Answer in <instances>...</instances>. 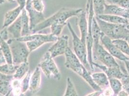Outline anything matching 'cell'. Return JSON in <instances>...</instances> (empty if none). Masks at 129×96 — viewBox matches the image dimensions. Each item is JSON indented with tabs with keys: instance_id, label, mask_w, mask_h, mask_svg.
<instances>
[{
	"instance_id": "obj_1",
	"label": "cell",
	"mask_w": 129,
	"mask_h": 96,
	"mask_svg": "<svg viewBox=\"0 0 129 96\" xmlns=\"http://www.w3.org/2000/svg\"><path fill=\"white\" fill-rule=\"evenodd\" d=\"M64 55V65L67 68L71 70L81 77L94 90H102L95 84L91 78V73L86 69L70 47L67 49Z\"/></svg>"
},
{
	"instance_id": "obj_2",
	"label": "cell",
	"mask_w": 129,
	"mask_h": 96,
	"mask_svg": "<svg viewBox=\"0 0 129 96\" xmlns=\"http://www.w3.org/2000/svg\"><path fill=\"white\" fill-rule=\"evenodd\" d=\"M82 10V8H62L54 15L45 18L44 21L38 24L31 31V33L34 34L54 24L67 25V21L68 19L72 17L78 16Z\"/></svg>"
},
{
	"instance_id": "obj_3",
	"label": "cell",
	"mask_w": 129,
	"mask_h": 96,
	"mask_svg": "<svg viewBox=\"0 0 129 96\" xmlns=\"http://www.w3.org/2000/svg\"><path fill=\"white\" fill-rule=\"evenodd\" d=\"M95 18L103 33L111 39L126 40L129 37V28L127 26L109 23L103 21L96 16Z\"/></svg>"
},
{
	"instance_id": "obj_4",
	"label": "cell",
	"mask_w": 129,
	"mask_h": 96,
	"mask_svg": "<svg viewBox=\"0 0 129 96\" xmlns=\"http://www.w3.org/2000/svg\"><path fill=\"white\" fill-rule=\"evenodd\" d=\"M58 37L50 33L48 34H31L17 38L18 40L26 43L30 53L34 51L47 43L55 42Z\"/></svg>"
},
{
	"instance_id": "obj_5",
	"label": "cell",
	"mask_w": 129,
	"mask_h": 96,
	"mask_svg": "<svg viewBox=\"0 0 129 96\" xmlns=\"http://www.w3.org/2000/svg\"><path fill=\"white\" fill-rule=\"evenodd\" d=\"M9 44L12 54L13 64L18 65L22 63L28 62L30 52L26 43L11 38L7 41Z\"/></svg>"
},
{
	"instance_id": "obj_6",
	"label": "cell",
	"mask_w": 129,
	"mask_h": 96,
	"mask_svg": "<svg viewBox=\"0 0 129 96\" xmlns=\"http://www.w3.org/2000/svg\"><path fill=\"white\" fill-rule=\"evenodd\" d=\"M67 25L73 38L72 43L73 48L74 52V53L78 58V59L80 60L81 63L84 65L86 69L91 73L92 71L88 60V54L86 44L83 42L81 40V38L78 36L70 23H68Z\"/></svg>"
},
{
	"instance_id": "obj_7",
	"label": "cell",
	"mask_w": 129,
	"mask_h": 96,
	"mask_svg": "<svg viewBox=\"0 0 129 96\" xmlns=\"http://www.w3.org/2000/svg\"><path fill=\"white\" fill-rule=\"evenodd\" d=\"M85 11L88 20V31L86 38V47L88 54V60L91 67V71H94L93 60L92 58L93 38L92 36V22L93 18L95 17L93 10L92 0H87Z\"/></svg>"
},
{
	"instance_id": "obj_8",
	"label": "cell",
	"mask_w": 129,
	"mask_h": 96,
	"mask_svg": "<svg viewBox=\"0 0 129 96\" xmlns=\"http://www.w3.org/2000/svg\"><path fill=\"white\" fill-rule=\"evenodd\" d=\"M38 66L47 78L50 79L52 77L58 81L61 79V74L54 58L48 51L43 54Z\"/></svg>"
},
{
	"instance_id": "obj_9",
	"label": "cell",
	"mask_w": 129,
	"mask_h": 96,
	"mask_svg": "<svg viewBox=\"0 0 129 96\" xmlns=\"http://www.w3.org/2000/svg\"><path fill=\"white\" fill-rule=\"evenodd\" d=\"M93 60L98 61L107 67H118L119 65L115 58L109 54L100 43L93 45L92 48Z\"/></svg>"
},
{
	"instance_id": "obj_10",
	"label": "cell",
	"mask_w": 129,
	"mask_h": 96,
	"mask_svg": "<svg viewBox=\"0 0 129 96\" xmlns=\"http://www.w3.org/2000/svg\"><path fill=\"white\" fill-rule=\"evenodd\" d=\"M100 41L103 47L115 58H116L123 62L126 61H129V57L121 53L118 48L113 44L112 39L105 35L103 32L100 37Z\"/></svg>"
},
{
	"instance_id": "obj_11",
	"label": "cell",
	"mask_w": 129,
	"mask_h": 96,
	"mask_svg": "<svg viewBox=\"0 0 129 96\" xmlns=\"http://www.w3.org/2000/svg\"><path fill=\"white\" fill-rule=\"evenodd\" d=\"M69 37L68 35H63L58 37L54 44L49 48L48 52L54 58L60 55H64L69 46Z\"/></svg>"
},
{
	"instance_id": "obj_12",
	"label": "cell",
	"mask_w": 129,
	"mask_h": 96,
	"mask_svg": "<svg viewBox=\"0 0 129 96\" xmlns=\"http://www.w3.org/2000/svg\"><path fill=\"white\" fill-rule=\"evenodd\" d=\"M25 9L27 10L29 18L30 28L31 33L32 30L38 24L44 21L45 17L43 13H39L36 11L31 6L30 0H27Z\"/></svg>"
},
{
	"instance_id": "obj_13",
	"label": "cell",
	"mask_w": 129,
	"mask_h": 96,
	"mask_svg": "<svg viewBox=\"0 0 129 96\" xmlns=\"http://www.w3.org/2000/svg\"><path fill=\"white\" fill-rule=\"evenodd\" d=\"M93 66H95L102 70L104 73L107 75L108 78H115L120 80L128 74L124 73L120 66L118 67H107L94 62Z\"/></svg>"
},
{
	"instance_id": "obj_14",
	"label": "cell",
	"mask_w": 129,
	"mask_h": 96,
	"mask_svg": "<svg viewBox=\"0 0 129 96\" xmlns=\"http://www.w3.org/2000/svg\"><path fill=\"white\" fill-rule=\"evenodd\" d=\"M78 25L81 32V40L86 44V38L88 31V20L85 10H82L77 16Z\"/></svg>"
},
{
	"instance_id": "obj_15",
	"label": "cell",
	"mask_w": 129,
	"mask_h": 96,
	"mask_svg": "<svg viewBox=\"0 0 129 96\" xmlns=\"http://www.w3.org/2000/svg\"><path fill=\"white\" fill-rule=\"evenodd\" d=\"M41 81V70L39 66H37L31 75L29 90L33 93L37 92L40 88Z\"/></svg>"
},
{
	"instance_id": "obj_16",
	"label": "cell",
	"mask_w": 129,
	"mask_h": 96,
	"mask_svg": "<svg viewBox=\"0 0 129 96\" xmlns=\"http://www.w3.org/2000/svg\"><path fill=\"white\" fill-rule=\"evenodd\" d=\"M104 14L121 16L129 19V10L116 5L106 4Z\"/></svg>"
},
{
	"instance_id": "obj_17",
	"label": "cell",
	"mask_w": 129,
	"mask_h": 96,
	"mask_svg": "<svg viewBox=\"0 0 129 96\" xmlns=\"http://www.w3.org/2000/svg\"><path fill=\"white\" fill-rule=\"evenodd\" d=\"M22 10L21 8L18 6L16 8L6 12L5 15L2 28H7L15 21L20 16Z\"/></svg>"
},
{
	"instance_id": "obj_18",
	"label": "cell",
	"mask_w": 129,
	"mask_h": 96,
	"mask_svg": "<svg viewBox=\"0 0 129 96\" xmlns=\"http://www.w3.org/2000/svg\"><path fill=\"white\" fill-rule=\"evenodd\" d=\"M104 21L108 22L109 23L117 24V25H123L129 27V20L128 19L124 18L121 16L112 15H102L96 16Z\"/></svg>"
},
{
	"instance_id": "obj_19",
	"label": "cell",
	"mask_w": 129,
	"mask_h": 96,
	"mask_svg": "<svg viewBox=\"0 0 129 96\" xmlns=\"http://www.w3.org/2000/svg\"><path fill=\"white\" fill-rule=\"evenodd\" d=\"M91 76L95 84L102 90L109 87L108 78L107 75L104 72L92 73Z\"/></svg>"
},
{
	"instance_id": "obj_20",
	"label": "cell",
	"mask_w": 129,
	"mask_h": 96,
	"mask_svg": "<svg viewBox=\"0 0 129 96\" xmlns=\"http://www.w3.org/2000/svg\"><path fill=\"white\" fill-rule=\"evenodd\" d=\"M7 29L9 34H10L13 38L17 39L21 37L22 25L20 16L15 21L7 27Z\"/></svg>"
},
{
	"instance_id": "obj_21",
	"label": "cell",
	"mask_w": 129,
	"mask_h": 96,
	"mask_svg": "<svg viewBox=\"0 0 129 96\" xmlns=\"http://www.w3.org/2000/svg\"><path fill=\"white\" fill-rule=\"evenodd\" d=\"M22 25L21 37L26 36L31 34L30 28L29 18L25 8L23 9L20 15Z\"/></svg>"
},
{
	"instance_id": "obj_22",
	"label": "cell",
	"mask_w": 129,
	"mask_h": 96,
	"mask_svg": "<svg viewBox=\"0 0 129 96\" xmlns=\"http://www.w3.org/2000/svg\"><path fill=\"white\" fill-rule=\"evenodd\" d=\"M102 33L100 27L99 26L95 16L93 18L92 22V36L93 38V46L100 43V39Z\"/></svg>"
},
{
	"instance_id": "obj_23",
	"label": "cell",
	"mask_w": 129,
	"mask_h": 96,
	"mask_svg": "<svg viewBox=\"0 0 129 96\" xmlns=\"http://www.w3.org/2000/svg\"><path fill=\"white\" fill-rule=\"evenodd\" d=\"M29 63L28 62H25L18 65L15 74L13 75V77L15 79L21 80L23 77L26 75L29 71Z\"/></svg>"
},
{
	"instance_id": "obj_24",
	"label": "cell",
	"mask_w": 129,
	"mask_h": 96,
	"mask_svg": "<svg viewBox=\"0 0 129 96\" xmlns=\"http://www.w3.org/2000/svg\"><path fill=\"white\" fill-rule=\"evenodd\" d=\"M113 44L126 56L129 57V44L124 39L112 40Z\"/></svg>"
},
{
	"instance_id": "obj_25",
	"label": "cell",
	"mask_w": 129,
	"mask_h": 96,
	"mask_svg": "<svg viewBox=\"0 0 129 96\" xmlns=\"http://www.w3.org/2000/svg\"><path fill=\"white\" fill-rule=\"evenodd\" d=\"M106 4L105 0H92L93 8L95 16L104 14Z\"/></svg>"
},
{
	"instance_id": "obj_26",
	"label": "cell",
	"mask_w": 129,
	"mask_h": 96,
	"mask_svg": "<svg viewBox=\"0 0 129 96\" xmlns=\"http://www.w3.org/2000/svg\"><path fill=\"white\" fill-rule=\"evenodd\" d=\"M1 48L5 58L6 59V63L9 64H13V62L11 49L7 41H4L2 43Z\"/></svg>"
},
{
	"instance_id": "obj_27",
	"label": "cell",
	"mask_w": 129,
	"mask_h": 96,
	"mask_svg": "<svg viewBox=\"0 0 129 96\" xmlns=\"http://www.w3.org/2000/svg\"><path fill=\"white\" fill-rule=\"evenodd\" d=\"M18 65L6 63L0 65V73L5 75H13Z\"/></svg>"
},
{
	"instance_id": "obj_28",
	"label": "cell",
	"mask_w": 129,
	"mask_h": 96,
	"mask_svg": "<svg viewBox=\"0 0 129 96\" xmlns=\"http://www.w3.org/2000/svg\"><path fill=\"white\" fill-rule=\"evenodd\" d=\"M109 85L113 90L115 95H117L120 91L122 90V85L121 81L117 78H108Z\"/></svg>"
},
{
	"instance_id": "obj_29",
	"label": "cell",
	"mask_w": 129,
	"mask_h": 96,
	"mask_svg": "<svg viewBox=\"0 0 129 96\" xmlns=\"http://www.w3.org/2000/svg\"><path fill=\"white\" fill-rule=\"evenodd\" d=\"M63 96H79L75 85L70 77L67 79V87Z\"/></svg>"
},
{
	"instance_id": "obj_30",
	"label": "cell",
	"mask_w": 129,
	"mask_h": 96,
	"mask_svg": "<svg viewBox=\"0 0 129 96\" xmlns=\"http://www.w3.org/2000/svg\"><path fill=\"white\" fill-rule=\"evenodd\" d=\"M11 82V81H4L0 82V94L4 96L10 95L12 91Z\"/></svg>"
},
{
	"instance_id": "obj_31",
	"label": "cell",
	"mask_w": 129,
	"mask_h": 96,
	"mask_svg": "<svg viewBox=\"0 0 129 96\" xmlns=\"http://www.w3.org/2000/svg\"><path fill=\"white\" fill-rule=\"evenodd\" d=\"M12 93L13 96H19L22 93L21 80L13 78L11 81Z\"/></svg>"
},
{
	"instance_id": "obj_32",
	"label": "cell",
	"mask_w": 129,
	"mask_h": 96,
	"mask_svg": "<svg viewBox=\"0 0 129 96\" xmlns=\"http://www.w3.org/2000/svg\"><path fill=\"white\" fill-rule=\"evenodd\" d=\"M31 72L29 71L21 79L22 93H25L29 89Z\"/></svg>"
},
{
	"instance_id": "obj_33",
	"label": "cell",
	"mask_w": 129,
	"mask_h": 96,
	"mask_svg": "<svg viewBox=\"0 0 129 96\" xmlns=\"http://www.w3.org/2000/svg\"><path fill=\"white\" fill-rule=\"evenodd\" d=\"M32 7L39 13H43L45 5L43 0H30Z\"/></svg>"
},
{
	"instance_id": "obj_34",
	"label": "cell",
	"mask_w": 129,
	"mask_h": 96,
	"mask_svg": "<svg viewBox=\"0 0 129 96\" xmlns=\"http://www.w3.org/2000/svg\"><path fill=\"white\" fill-rule=\"evenodd\" d=\"M66 25L62 24H54L52 25L50 27L51 28V33L58 37L61 36V34Z\"/></svg>"
},
{
	"instance_id": "obj_35",
	"label": "cell",
	"mask_w": 129,
	"mask_h": 96,
	"mask_svg": "<svg viewBox=\"0 0 129 96\" xmlns=\"http://www.w3.org/2000/svg\"><path fill=\"white\" fill-rule=\"evenodd\" d=\"M9 33L7 31V28H3L0 31V47L2 43L4 41H7L9 38Z\"/></svg>"
},
{
	"instance_id": "obj_36",
	"label": "cell",
	"mask_w": 129,
	"mask_h": 96,
	"mask_svg": "<svg viewBox=\"0 0 129 96\" xmlns=\"http://www.w3.org/2000/svg\"><path fill=\"white\" fill-rule=\"evenodd\" d=\"M122 85V89L129 94V75H127L120 80Z\"/></svg>"
},
{
	"instance_id": "obj_37",
	"label": "cell",
	"mask_w": 129,
	"mask_h": 96,
	"mask_svg": "<svg viewBox=\"0 0 129 96\" xmlns=\"http://www.w3.org/2000/svg\"><path fill=\"white\" fill-rule=\"evenodd\" d=\"M114 93L110 86L103 89L98 96H113Z\"/></svg>"
},
{
	"instance_id": "obj_38",
	"label": "cell",
	"mask_w": 129,
	"mask_h": 96,
	"mask_svg": "<svg viewBox=\"0 0 129 96\" xmlns=\"http://www.w3.org/2000/svg\"><path fill=\"white\" fill-rule=\"evenodd\" d=\"M13 75H6L0 73V82L4 81H11L13 79Z\"/></svg>"
},
{
	"instance_id": "obj_39",
	"label": "cell",
	"mask_w": 129,
	"mask_h": 96,
	"mask_svg": "<svg viewBox=\"0 0 129 96\" xmlns=\"http://www.w3.org/2000/svg\"><path fill=\"white\" fill-rule=\"evenodd\" d=\"M6 63V59L5 58V57L3 55L1 48L0 47V65L5 64Z\"/></svg>"
},
{
	"instance_id": "obj_40",
	"label": "cell",
	"mask_w": 129,
	"mask_h": 96,
	"mask_svg": "<svg viewBox=\"0 0 129 96\" xmlns=\"http://www.w3.org/2000/svg\"><path fill=\"white\" fill-rule=\"evenodd\" d=\"M102 91H94V92L88 94L86 96H98V95L100 94V93Z\"/></svg>"
},
{
	"instance_id": "obj_41",
	"label": "cell",
	"mask_w": 129,
	"mask_h": 96,
	"mask_svg": "<svg viewBox=\"0 0 129 96\" xmlns=\"http://www.w3.org/2000/svg\"><path fill=\"white\" fill-rule=\"evenodd\" d=\"M116 96H129V94L125 91L122 89L118 93Z\"/></svg>"
},
{
	"instance_id": "obj_42",
	"label": "cell",
	"mask_w": 129,
	"mask_h": 96,
	"mask_svg": "<svg viewBox=\"0 0 129 96\" xmlns=\"http://www.w3.org/2000/svg\"><path fill=\"white\" fill-rule=\"evenodd\" d=\"M123 63L127 72L129 75V61H126L125 62H123Z\"/></svg>"
},
{
	"instance_id": "obj_43",
	"label": "cell",
	"mask_w": 129,
	"mask_h": 96,
	"mask_svg": "<svg viewBox=\"0 0 129 96\" xmlns=\"http://www.w3.org/2000/svg\"><path fill=\"white\" fill-rule=\"evenodd\" d=\"M15 0H0V4H3L5 2H7L9 3H13L14 2Z\"/></svg>"
},
{
	"instance_id": "obj_44",
	"label": "cell",
	"mask_w": 129,
	"mask_h": 96,
	"mask_svg": "<svg viewBox=\"0 0 129 96\" xmlns=\"http://www.w3.org/2000/svg\"><path fill=\"white\" fill-rule=\"evenodd\" d=\"M19 96H26L24 93H22Z\"/></svg>"
},
{
	"instance_id": "obj_45",
	"label": "cell",
	"mask_w": 129,
	"mask_h": 96,
	"mask_svg": "<svg viewBox=\"0 0 129 96\" xmlns=\"http://www.w3.org/2000/svg\"><path fill=\"white\" fill-rule=\"evenodd\" d=\"M117 96V95H114V96Z\"/></svg>"
},
{
	"instance_id": "obj_46",
	"label": "cell",
	"mask_w": 129,
	"mask_h": 96,
	"mask_svg": "<svg viewBox=\"0 0 129 96\" xmlns=\"http://www.w3.org/2000/svg\"><path fill=\"white\" fill-rule=\"evenodd\" d=\"M36 96V95H35V96Z\"/></svg>"
}]
</instances>
